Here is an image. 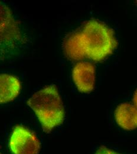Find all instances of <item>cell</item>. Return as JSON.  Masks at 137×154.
<instances>
[{"label": "cell", "instance_id": "cell-3", "mask_svg": "<svg viewBox=\"0 0 137 154\" xmlns=\"http://www.w3.org/2000/svg\"><path fill=\"white\" fill-rule=\"evenodd\" d=\"M24 42L18 21L8 6L0 1V62L17 54Z\"/></svg>", "mask_w": 137, "mask_h": 154}, {"label": "cell", "instance_id": "cell-4", "mask_svg": "<svg viewBox=\"0 0 137 154\" xmlns=\"http://www.w3.org/2000/svg\"><path fill=\"white\" fill-rule=\"evenodd\" d=\"M9 147L13 154H39L41 144L33 132L23 126H16L10 139Z\"/></svg>", "mask_w": 137, "mask_h": 154}, {"label": "cell", "instance_id": "cell-7", "mask_svg": "<svg viewBox=\"0 0 137 154\" xmlns=\"http://www.w3.org/2000/svg\"><path fill=\"white\" fill-rule=\"evenodd\" d=\"M118 125L125 130L137 128V108L129 103L119 104L115 112Z\"/></svg>", "mask_w": 137, "mask_h": 154}, {"label": "cell", "instance_id": "cell-8", "mask_svg": "<svg viewBox=\"0 0 137 154\" xmlns=\"http://www.w3.org/2000/svg\"><path fill=\"white\" fill-rule=\"evenodd\" d=\"M95 154H119L103 146L100 147L98 149V151L96 152Z\"/></svg>", "mask_w": 137, "mask_h": 154}, {"label": "cell", "instance_id": "cell-9", "mask_svg": "<svg viewBox=\"0 0 137 154\" xmlns=\"http://www.w3.org/2000/svg\"><path fill=\"white\" fill-rule=\"evenodd\" d=\"M133 101H134V103L135 104V106L137 108V90L136 91L135 93H134V95Z\"/></svg>", "mask_w": 137, "mask_h": 154}, {"label": "cell", "instance_id": "cell-6", "mask_svg": "<svg viewBox=\"0 0 137 154\" xmlns=\"http://www.w3.org/2000/svg\"><path fill=\"white\" fill-rule=\"evenodd\" d=\"M21 82L17 77L12 75L0 74V104L15 100L20 94Z\"/></svg>", "mask_w": 137, "mask_h": 154}, {"label": "cell", "instance_id": "cell-5", "mask_svg": "<svg viewBox=\"0 0 137 154\" xmlns=\"http://www.w3.org/2000/svg\"><path fill=\"white\" fill-rule=\"evenodd\" d=\"M72 77L80 92L89 93L95 87V66L89 62H79L73 69Z\"/></svg>", "mask_w": 137, "mask_h": 154}, {"label": "cell", "instance_id": "cell-10", "mask_svg": "<svg viewBox=\"0 0 137 154\" xmlns=\"http://www.w3.org/2000/svg\"></svg>", "mask_w": 137, "mask_h": 154}, {"label": "cell", "instance_id": "cell-2", "mask_svg": "<svg viewBox=\"0 0 137 154\" xmlns=\"http://www.w3.org/2000/svg\"><path fill=\"white\" fill-rule=\"evenodd\" d=\"M34 111L43 131L50 133L64 121V109L57 87L47 85L35 93L27 101Z\"/></svg>", "mask_w": 137, "mask_h": 154}, {"label": "cell", "instance_id": "cell-11", "mask_svg": "<svg viewBox=\"0 0 137 154\" xmlns=\"http://www.w3.org/2000/svg\"><path fill=\"white\" fill-rule=\"evenodd\" d=\"M0 154H1V153H0Z\"/></svg>", "mask_w": 137, "mask_h": 154}, {"label": "cell", "instance_id": "cell-1", "mask_svg": "<svg viewBox=\"0 0 137 154\" xmlns=\"http://www.w3.org/2000/svg\"><path fill=\"white\" fill-rule=\"evenodd\" d=\"M117 46L111 29L97 20H90L80 30L67 38L64 50L67 57L73 60L89 58L100 61L111 55Z\"/></svg>", "mask_w": 137, "mask_h": 154}]
</instances>
